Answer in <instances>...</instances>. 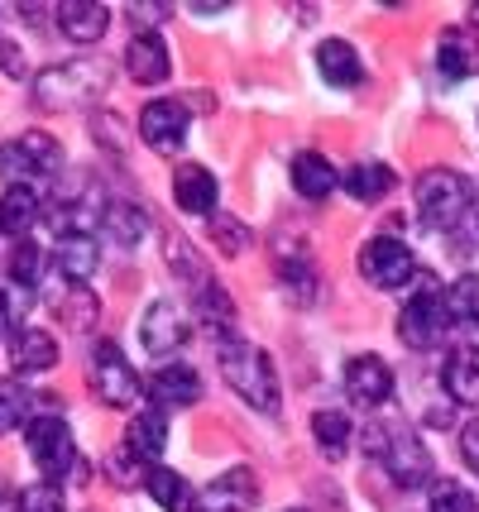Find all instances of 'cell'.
Masks as SVG:
<instances>
[{
	"mask_svg": "<svg viewBox=\"0 0 479 512\" xmlns=\"http://www.w3.org/2000/svg\"><path fill=\"white\" fill-rule=\"evenodd\" d=\"M365 450L384 465V474L398 489H422L432 484V450L422 446V436H412L408 426L398 422H369L365 426Z\"/></svg>",
	"mask_w": 479,
	"mask_h": 512,
	"instance_id": "obj_1",
	"label": "cell"
},
{
	"mask_svg": "<svg viewBox=\"0 0 479 512\" xmlns=\"http://www.w3.org/2000/svg\"><path fill=\"white\" fill-rule=\"evenodd\" d=\"M24 446H29V460L44 474V484H87L92 479V469L77 455V441H72L68 422L58 412H39L24 426Z\"/></svg>",
	"mask_w": 479,
	"mask_h": 512,
	"instance_id": "obj_2",
	"label": "cell"
},
{
	"mask_svg": "<svg viewBox=\"0 0 479 512\" xmlns=\"http://www.w3.org/2000/svg\"><path fill=\"white\" fill-rule=\"evenodd\" d=\"M221 374H226L230 393H240L245 407L264 412V417L278 412V402H283L278 398V369L259 345H250V340H226V345H221Z\"/></svg>",
	"mask_w": 479,
	"mask_h": 512,
	"instance_id": "obj_3",
	"label": "cell"
},
{
	"mask_svg": "<svg viewBox=\"0 0 479 512\" xmlns=\"http://www.w3.org/2000/svg\"><path fill=\"white\" fill-rule=\"evenodd\" d=\"M111 82V72L92 58H77V63H58L39 72V82H34V101L44 106V111H82V106H92L101 101V91Z\"/></svg>",
	"mask_w": 479,
	"mask_h": 512,
	"instance_id": "obj_4",
	"label": "cell"
},
{
	"mask_svg": "<svg viewBox=\"0 0 479 512\" xmlns=\"http://www.w3.org/2000/svg\"><path fill=\"white\" fill-rule=\"evenodd\" d=\"M451 326H456V321H451V307H446V292L436 288L432 273H417L412 297L403 302V312H398L403 345H412V350H436Z\"/></svg>",
	"mask_w": 479,
	"mask_h": 512,
	"instance_id": "obj_5",
	"label": "cell"
},
{
	"mask_svg": "<svg viewBox=\"0 0 479 512\" xmlns=\"http://www.w3.org/2000/svg\"><path fill=\"white\" fill-rule=\"evenodd\" d=\"M412 192H417V216H422L427 230H456L470 216V206H475L470 182L451 173V168H427Z\"/></svg>",
	"mask_w": 479,
	"mask_h": 512,
	"instance_id": "obj_6",
	"label": "cell"
},
{
	"mask_svg": "<svg viewBox=\"0 0 479 512\" xmlns=\"http://www.w3.org/2000/svg\"><path fill=\"white\" fill-rule=\"evenodd\" d=\"M58 168H63V149H58V139H48V134H39V130L0 144V173L10 178V187L48 182V178H58Z\"/></svg>",
	"mask_w": 479,
	"mask_h": 512,
	"instance_id": "obj_7",
	"label": "cell"
},
{
	"mask_svg": "<svg viewBox=\"0 0 479 512\" xmlns=\"http://www.w3.org/2000/svg\"><path fill=\"white\" fill-rule=\"evenodd\" d=\"M360 273H365V283L384 292H398V288H412L417 283V259H412V249L403 240H393V235H374L365 249H360Z\"/></svg>",
	"mask_w": 479,
	"mask_h": 512,
	"instance_id": "obj_8",
	"label": "cell"
},
{
	"mask_svg": "<svg viewBox=\"0 0 479 512\" xmlns=\"http://www.w3.org/2000/svg\"><path fill=\"white\" fill-rule=\"evenodd\" d=\"M92 393L106 407H135L139 402V374L130 369V359L120 355L115 340H101L92 350Z\"/></svg>",
	"mask_w": 479,
	"mask_h": 512,
	"instance_id": "obj_9",
	"label": "cell"
},
{
	"mask_svg": "<svg viewBox=\"0 0 479 512\" xmlns=\"http://www.w3.org/2000/svg\"><path fill=\"white\" fill-rule=\"evenodd\" d=\"M187 130H192V111L173 96H159V101H149L139 111V134L154 154H178L187 144Z\"/></svg>",
	"mask_w": 479,
	"mask_h": 512,
	"instance_id": "obj_10",
	"label": "cell"
},
{
	"mask_svg": "<svg viewBox=\"0 0 479 512\" xmlns=\"http://www.w3.org/2000/svg\"><path fill=\"white\" fill-rule=\"evenodd\" d=\"M187 335H192V326L183 321L178 302H154L144 312V321H139V340H144V350L154 359H173L187 345Z\"/></svg>",
	"mask_w": 479,
	"mask_h": 512,
	"instance_id": "obj_11",
	"label": "cell"
},
{
	"mask_svg": "<svg viewBox=\"0 0 479 512\" xmlns=\"http://www.w3.org/2000/svg\"><path fill=\"white\" fill-rule=\"evenodd\" d=\"M254 503H259V479H254V469H245V465L216 474L202 489V498H197L202 512H250Z\"/></svg>",
	"mask_w": 479,
	"mask_h": 512,
	"instance_id": "obj_12",
	"label": "cell"
},
{
	"mask_svg": "<svg viewBox=\"0 0 479 512\" xmlns=\"http://www.w3.org/2000/svg\"><path fill=\"white\" fill-rule=\"evenodd\" d=\"M345 393L360 407H384L393 398V369L379 355H355L345 364Z\"/></svg>",
	"mask_w": 479,
	"mask_h": 512,
	"instance_id": "obj_13",
	"label": "cell"
},
{
	"mask_svg": "<svg viewBox=\"0 0 479 512\" xmlns=\"http://www.w3.org/2000/svg\"><path fill=\"white\" fill-rule=\"evenodd\" d=\"M436 72L446 82H465V77H479V34L475 29H446L441 44H436Z\"/></svg>",
	"mask_w": 479,
	"mask_h": 512,
	"instance_id": "obj_14",
	"label": "cell"
},
{
	"mask_svg": "<svg viewBox=\"0 0 479 512\" xmlns=\"http://www.w3.org/2000/svg\"><path fill=\"white\" fill-rule=\"evenodd\" d=\"M125 72L135 77L139 87H159L163 77L173 72V58H168L163 34H154V29L135 34V39H130V48H125Z\"/></svg>",
	"mask_w": 479,
	"mask_h": 512,
	"instance_id": "obj_15",
	"label": "cell"
},
{
	"mask_svg": "<svg viewBox=\"0 0 479 512\" xmlns=\"http://www.w3.org/2000/svg\"><path fill=\"white\" fill-rule=\"evenodd\" d=\"M149 398L154 407H192V402L202 398V379H197V369L192 364H178V359H168L154 369V379H149Z\"/></svg>",
	"mask_w": 479,
	"mask_h": 512,
	"instance_id": "obj_16",
	"label": "cell"
},
{
	"mask_svg": "<svg viewBox=\"0 0 479 512\" xmlns=\"http://www.w3.org/2000/svg\"><path fill=\"white\" fill-rule=\"evenodd\" d=\"M96 264H101V245H96L87 230H68V235L58 240V249H53V268L68 278V288H87V278L96 273Z\"/></svg>",
	"mask_w": 479,
	"mask_h": 512,
	"instance_id": "obj_17",
	"label": "cell"
},
{
	"mask_svg": "<svg viewBox=\"0 0 479 512\" xmlns=\"http://www.w3.org/2000/svg\"><path fill=\"white\" fill-rule=\"evenodd\" d=\"M216 197H221V187L211 178V168L202 163H183L178 173H173V201L183 206L187 216H216Z\"/></svg>",
	"mask_w": 479,
	"mask_h": 512,
	"instance_id": "obj_18",
	"label": "cell"
},
{
	"mask_svg": "<svg viewBox=\"0 0 479 512\" xmlns=\"http://www.w3.org/2000/svg\"><path fill=\"white\" fill-rule=\"evenodd\" d=\"M58 364V340L48 331H39V326H24V331L10 335V369L15 374H48Z\"/></svg>",
	"mask_w": 479,
	"mask_h": 512,
	"instance_id": "obj_19",
	"label": "cell"
},
{
	"mask_svg": "<svg viewBox=\"0 0 479 512\" xmlns=\"http://www.w3.org/2000/svg\"><path fill=\"white\" fill-rule=\"evenodd\" d=\"M441 388H446V398L460 402V407H479V350L475 345L451 350V359L441 364Z\"/></svg>",
	"mask_w": 479,
	"mask_h": 512,
	"instance_id": "obj_20",
	"label": "cell"
},
{
	"mask_svg": "<svg viewBox=\"0 0 479 512\" xmlns=\"http://www.w3.org/2000/svg\"><path fill=\"white\" fill-rule=\"evenodd\" d=\"M58 29L68 34L72 44L87 48L111 29V10L101 0H68V5H58Z\"/></svg>",
	"mask_w": 479,
	"mask_h": 512,
	"instance_id": "obj_21",
	"label": "cell"
},
{
	"mask_svg": "<svg viewBox=\"0 0 479 512\" xmlns=\"http://www.w3.org/2000/svg\"><path fill=\"white\" fill-rule=\"evenodd\" d=\"M288 173H293V187H297V197L302 201H326L336 187H341V173H336V168H331V158L317 154V149L297 154Z\"/></svg>",
	"mask_w": 479,
	"mask_h": 512,
	"instance_id": "obj_22",
	"label": "cell"
},
{
	"mask_svg": "<svg viewBox=\"0 0 479 512\" xmlns=\"http://www.w3.org/2000/svg\"><path fill=\"white\" fill-rule=\"evenodd\" d=\"M317 72L331 82V87H360V77H365L360 53H355V44H345V39H321L317 44Z\"/></svg>",
	"mask_w": 479,
	"mask_h": 512,
	"instance_id": "obj_23",
	"label": "cell"
},
{
	"mask_svg": "<svg viewBox=\"0 0 479 512\" xmlns=\"http://www.w3.org/2000/svg\"><path fill=\"white\" fill-rule=\"evenodd\" d=\"M39 216H44V206H39V192H34V187H5V192H0V235L24 240Z\"/></svg>",
	"mask_w": 479,
	"mask_h": 512,
	"instance_id": "obj_24",
	"label": "cell"
},
{
	"mask_svg": "<svg viewBox=\"0 0 479 512\" xmlns=\"http://www.w3.org/2000/svg\"><path fill=\"white\" fill-rule=\"evenodd\" d=\"M101 230H106L120 249H135L139 240L149 235V216H144V206H135V201H106Z\"/></svg>",
	"mask_w": 479,
	"mask_h": 512,
	"instance_id": "obj_25",
	"label": "cell"
},
{
	"mask_svg": "<svg viewBox=\"0 0 479 512\" xmlns=\"http://www.w3.org/2000/svg\"><path fill=\"white\" fill-rule=\"evenodd\" d=\"M125 446L135 450L144 465H154L163 455V446H168V422H163L159 407H144V412H135V422H130V431H125Z\"/></svg>",
	"mask_w": 479,
	"mask_h": 512,
	"instance_id": "obj_26",
	"label": "cell"
},
{
	"mask_svg": "<svg viewBox=\"0 0 479 512\" xmlns=\"http://www.w3.org/2000/svg\"><path fill=\"white\" fill-rule=\"evenodd\" d=\"M393 182L398 178H393V168H388V163H355V168L341 178V187L355 201H369V206H374V201H384L388 192H393Z\"/></svg>",
	"mask_w": 479,
	"mask_h": 512,
	"instance_id": "obj_27",
	"label": "cell"
},
{
	"mask_svg": "<svg viewBox=\"0 0 479 512\" xmlns=\"http://www.w3.org/2000/svg\"><path fill=\"white\" fill-rule=\"evenodd\" d=\"M197 316H202V326L211 335H221V340L230 335L235 307H230V297H226V288H221V283H211V278H206L202 288H197Z\"/></svg>",
	"mask_w": 479,
	"mask_h": 512,
	"instance_id": "obj_28",
	"label": "cell"
},
{
	"mask_svg": "<svg viewBox=\"0 0 479 512\" xmlns=\"http://www.w3.org/2000/svg\"><path fill=\"white\" fill-rule=\"evenodd\" d=\"M312 436H317L321 455H331V460H341L345 450H350V436H355V426L345 412H312Z\"/></svg>",
	"mask_w": 479,
	"mask_h": 512,
	"instance_id": "obj_29",
	"label": "cell"
},
{
	"mask_svg": "<svg viewBox=\"0 0 479 512\" xmlns=\"http://www.w3.org/2000/svg\"><path fill=\"white\" fill-rule=\"evenodd\" d=\"M144 489H149V498H154L163 512H187L183 474H173L168 465H149V474H144Z\"/></svg>",
	"mask_w": 479,
	"mask_h": 512,
	"instance_id": "obj_30",
	"label": "cell"
},
{
	"mask_svg": "<svg viewBox=\"0 0 479 512\" xmlns=\"http://www.w3.org/2000/svg\"><path fill=\"white\" fill-rule=\"evenodd\" d=\"M446 307L456 326H479V273H465L446 288Z\"/></svg>",
	"mask_w": 479,
	"mask_h": 512,
	"instance_id": "obj_31",
	"label": "cell"
},
{
	"mask_svg": "<svg viewBox=\"0 0 479 512\" xmlns=\"http://www.w3.org/2000/svg\"><path fill=\"white\" fill-rule=\"evenodd\" d=\"M44 268H48V254L34 240H20V245L10 249V283L15 288H34L44 278Z\"/></svg>",
	"mask_w": 479,
	"mask_h": 512,
	"instance_id": "obj_32",
	"label": "cell"
},
{
	"mask_svg": "<svg viewBox=\"0 0 479 512\" xmlns=\"http://www.w3.org/2000/svg\"><path fill=\"white\" fill-rule=\"evenodd\" d=\"M278 278H283V292L293 302H312L317 297V264L312 259H283L278 264Z\"/></svg>",
	"mask_w": 479,
	"mask_h": 512,
	"instance_id": "obj_33",
	"label": "cell"
},
{
	"mask_svg": "<svg viewBox=\"0 0 479 512\" xmlns=\"http://www.w3.org/2000/svg\"><path fill=\"white\" fill-rule=\"evenodd\" d=\"M34 393H24L15 383H0V436L10 431V426H29L34 422Z\"/></svg>",
	"mask_w": 479,
	"mask_h": 512,
	"instance_id": "obj_34",
	"label": "cell"
},
{
	"mask_svg": "<svg viewBox=\"0 0 479 512\" xmlns=\"http://www.w3.org/2000/svg\"><path fill=\"white\" fill-rule=\"evenodd\" d=\"M427 512H479V498L456 479H436L432 484V508Z\"/></svg>",
	"mask_w": 479,
	"mask_h": 512,
	"instance_id": "obj_35",
	"label": "cell"
},
{
	"mask_svg": "<svg viewBox=\"0 0 479 512\" xmlns=\"http://www.w3.org/2000/svg\"><path fill=\"white\" fill-rule=\"evenodd\" d=\"M211 240L221 245V254H240V249H250L254 235L240 216H221V211H216V216H211Z\"/></svg>",
	"mask_w": 479,
	"mask_h": 512,
	"instance_id": "obj_36",
	"label": "cell"
},
{
	"mask_svg": "<svg viewBox=\"0 0 479 512\" xmlns=\"http://www.w3.org/2000/svg\"><path fill=\"white\" fill-rule=\"evenodd\" d=\"M58 312L68 321L72 331H92L96 326V297L87 288H68V297L58 302Z\"/></svg>",
	"mask_w": 479,
	"mask_h": 512,
	"instance_id": "obj_37",
	"label": "cell"
},
{
	"mask_svg": "<svg viewBox=\"0 0 479 512\" xmlns=\"http://www.w3.org/2000/svg\"><path fill=\"white\" fill-rule=\"evenodd\" d=\"M106 469H111V479L120 484V489H135V484H144V474H149V465L139 460L130 446L111 450V460H106Z\"/></svg>",
	"mask_w": 479,
	"mask_h": 512,
	"instance_id": "obj_38",
	"label": "cell"
},
{
	"mask_svg": "<svg viewBox=\"0 0 479 512\" xmlns=\"http://www.w3.org/2000/svg\"><path fill=\"white\" fill-rule=\"evenodd\" d=\"M20 512H68L58 484H34V489L20 493Z\"/></svg>",
	"mask_w": 479,
	"mask_h": 512,
	"instance_id": "obj_39",
	"label": "cell"
},
{
	"mask_svg": "<svg viewBox=\"0 0 479 512\" xmlns=\"http://www.w3.org/2000/svg\"><path fill=\"white\" fill-rule=\"evenodd\" d=\"M460 455H465V465L479 474V417H470V422L460 426Z\"/></svg>",
	"mask_w": 479,
	"mask_h": 512,
	"instance_id": "obj_40",
	"label": "cell"
},
{
	"mask_svg": "<svg viewBox=\"0 0 479 512\" xmlns=\"http://www.w3.org/2000/svg\"><path fill=\"white\" fill-rule=\"evenodd\" d=\"M0 72H10V77H24V72H29L20 44H10V39H0Z\"/></svg>",
	"mask_w": 479,
	"mask_h": 512,
	"instance_id": "obj_41",
	"label": "cell"
},
{
	"mask_svg": "<svg viewBox=\"0 0 479 512\" xmlns=\"http://www.w3.org/2000/svg\"><path fill=\"white\" fill-rule=\"evenodd\" d=\"M96 139H101L106 149H115V154L125 149V144H120V120H115V115H96Z\"/></svg>",
	"mask_w": 479,
	"mask_h": 512,
	"instance_id": "obj_42",
	"label": "cell"
},
{
	"mask_svg": "<svg viewBox=\"0 0 479 512\" xmlns=\"http://www.w3.org/2000/svg\"><path fill=\"white\" fill-rule=\"evenodd\" d=\"M130 20L135 24H159V20H168V5H130Z\"/></svg>",
	"mask_w": 479,
	"mask_h": 512,
	"instance_id": "obj_43",
	"label": "cell"
},
{
	"mask_svg": "<svg viewBox=\"0 0 479 512\" xmlns=\"http://www.w3.org/2000/svg\"><path fill=\"white\" fill-rule=\"evenodd\" d=\"M15 331V312H10V292H0V340Z\"/></svg>",
	"mask_w": 479,
	"mask_h": 512,
	"instance_id": "obj_44",
	"label": "cell"
},
{
	"mask_svg": "<svg viewBox=\"0 0 479 512\" xmlns=\"http://www.w3.org/2000/svg\"><path fill=\"white\" fill-rule=\"evenodd\" d=\"M226 10V0H211V5H192V15H221Z\"/></svg>",
	"mask_w": 479,
	"mask_h": 512,
	"instance_id": "obj_45",
	"label": "cell"
},
{
	"mask_svg": "<svg viewBox=\"0 0 479 512\" xmlns=\"http://www.w3.org/2000/svg\"><path fill=\"white\" fill-rule=\"evenodd\" d=\"M470 24H479V5H470Z\"/></svg>",
	"mask_w": 479,
	"mask_h": 512,
	"instance_id": "obj_46",
	"label": "cell"
},
{
	"mask_svg": "<svg viewBox=\"0 0 479 512\" xmlns=\"http://www.w3.org/2000/svg\"><path fill=\"white\" fill-rule=\"evenodd\" d=\"M470 211H475V221H479V187H475V206H470Z\"/></svg>",
	"mask_w": 479,
	"mask_h": 512,
	"instance_id": "obj_47",
	"label": "cell"
},
{
	"mask_svg": "<svg viewBox=\"0 0 479 512\" xmlns=\"http://www.w3.org/2000/svg\"><path fill=\"white\" fill-rule=\"evenodd\" d=\"M288 512H302V508H288Z\"/></svg>",
	"mask_w": 479,
	"mask_h": 512,
	"instance_id": "obj_48",
	"label": "cell"
},
{
	"mask_svg": "<svg viewBox=\"0 0 479 512\" xmlns=\"http://www.w3.org/2000/svg\"><path fill=\"white\" fill-rule=\"evenodd\" d=\"M192 512H202V508H192Z\"/></svg>",
	"mask_w": 479,
	"mask_h": 512,
	"instance_id": "obj_49",
	"label": "cell"
}]
</instances>
